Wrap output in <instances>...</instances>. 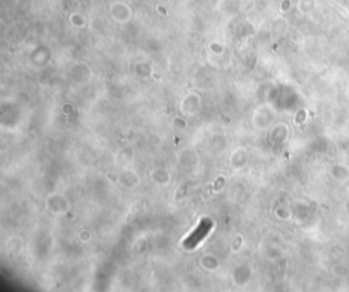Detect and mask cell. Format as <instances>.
<instances>
[{"instance_id": "cell-1", "label": "cell", "mask_w": 349, "mask_h": 292, "mask_svg": "<svg viewBox=\"0 0 349 292\" xmlns=\"http://www.w3.org/2000/svg\"><path fill=\"white\" fill-rule=\"evenodd\" d=\"M211 226H213V224H211L210 220H206L205 219V220L200 221L199 227H198V228L194 231V234L184 242V247H187V249H194V247L209 234V231L211 230Z\"/></svg>"}]
</instances>
